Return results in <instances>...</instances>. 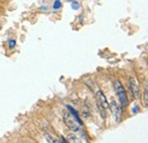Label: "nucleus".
Masks as SVG:
<instances>
[{"label":"nucleus","instance_id":"8","mask_svg":"<svg viewBox=\"0 0 148 143\" xmlns=\"http://www.w3.org/2000/svg\"><path fill=\"white\" fill-rule=\"evenodd\" d=\"M60 7H62L60 1H59V0H56L55 3H54V9H58V8H60Z\"/></svg>","mask_w":148,"mask_h":143},{"label":"nucleus","instance_id":"10","mask_svg":"<svg viewBox=\"0 0 148 143\" xmlns=\"http://www.w3.org/2000/svg\"><path fill=\"white\" fill-rule=\"evenodd\" d=\"M46 139H47V141H48V143H57V142L55 141V140H54V139H51V138H50L49 135H47V138H46Z\"/></svg>","mask_w":148,"mask_h":143},{"label":"nucleus","instance_id":"1","mask_svg":"<svg viewBox=\"0 0 148 143\" xmlns=\"http://www.w3.org/2000/svg\"><path fill=\"white\" fill-rule=\"evenodd\" d=\"M114 89L116 92V95H117V99H119V102H120V106L122 109L127 107L128 105V95H127V92L123 88L122 83L120 81H115L114 82Z\"/></svg>","mask_w":148,"mask_h":143},{"label":"nucleus","instance_id":"4","mask_svg":"<svg viewBox=\"0 0 148 143\" xmlns=\"http://www.w3.org/2000/svg\"><path fill=\"white\" fill-rule=\"evenodd\" d=\"M110 109L112 110V112H113L114 118L116 119V122H121V110H120L117 104L114 100H112L111 102H110Z\"/></svg>","mask_w":148,"mask_h":143},{"label":"nucleus","instance_id":"7","mask_svg":"<svg viewBox=\"0 0 148 143\" xmlns=\"http://www.w3.org/2000/svg\"><path fill=\"white\" fill-rule=\"evenodd\" d=\"M144 104H145V106H147V104H148V92H147V86H145V89H144Z\"/></svg>","mask_w":148,"mask_h":143},{"label":"nucleus","instance_id":"9","mask_svg":"<svg viewBox=\"0 0 148 143\" xmlns=\"http://www.w3.org/2000/svg\"><path fill=\"white\" fill-rule=\"evenodd\" d=\"M15 46H16V41L15 40H10L9 41V48L13 49V48H15Z\"/></svg>","mask_w":148,"mask_h":143},{"label":"nucleus","instance_id":"3","mask_svg":"<svg viewBox=\"0 0 148 143\" xmlns=\"http://www.w3.org/2000/svg\"><path fill=\"white\" fill-rule=\"evenodd\" d=\"M129 88L131 93H132V97L134 99H139V97H140V88H139V83L136 80V77L131 76L129 78Z\"/></svg>","mask_w":148,"mask_h":143},{"label":"nucleus","instance_id":"6","mask_svg":"<svg viewBox=\"0 0 148 143\" xmlns=\"http://www.w3.org/2000/svg\"><path fill=\"white\" fill-rule=\"evenodd\" d=\"M69 143H81V141H80V139L77 136L71 134V135H69Z\"/></svg>","mask_w":148,"mask_h":143},{"label":"nucleus","instance_id":"11","mask_svg":"<svg viewBox=\"0 0 148 143\" xmlns=\"http://www.w3.org/2000/svg\"><path fill=\"white\" fill-rule=\"evenodd\" d=\"M79 7H80V5H79L77 2H75V1L72 2V8H73V9H79Z\"/></svg>","mask_w":148,"mask_h":143},{"label":"nucleus","instance_id":"5","mask_svg":"<svg viewBox=\"0 0 148 143\" xmlns=\"http://www.w3.org/2000/svg\"><path fill=\"white\" fill-rule=\"evenodd\" d=\"M97 102L100 104V106L104 108L105 110L106 109H110V104L106 99V95L103 93V91H98L97 92Z\"/></svg>","mask_w":148,"mask_h":143},{"label":"nucleus","instance_id":"12","mask_svg":"<svg viewBox=\"0 0 148 143\" xmlns=\"http://www.w3.org/2000/svg\"><path fill=\"white\" fill-rule=\"evenodd\" d=\"M137 112H138V107L137 106L132 107V114H137Z\"/></svg>","mask_w":148,"mask_h":143},{"label":"nucleus","instance_id":"2","mask_svg":"<svg viewBox=\"0 0 148 143\" xmlns=\"http://www.w3.org/2000/svg\"><path fill=\"white\" fill-rule=\"evenodd\" d=\"M63 119H64L65 125L67 126L71 131H73V132H77V131L80 129V128H79V123L75 121L74 116L71 114V112L65 111V112H64V115H63Z\"/></svg>","mask_w":148,"mask_h":143}]
</instances>
